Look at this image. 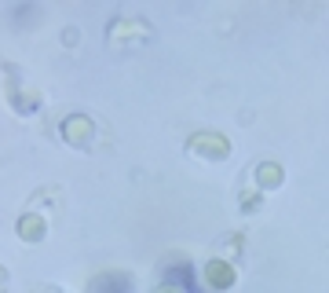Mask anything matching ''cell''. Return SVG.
Listing matches in <instances>:
<instances>
[{"label": "cell", "mask_w": 329, "mask_h": 293, "mask_svg": "<svg viewBox=\"0 0 329 293\" xmlns=\"http://www.w3.org/2000/svg\"><path fill=\"white\" fill-rule=\"evenodd\" d=\"M209 275H212V282H216V286H227V282H230V279H234V275H230V271H227V268H212V271H209Z\"/></svg>", "instance_id": "cell-1"}]
</instances>
